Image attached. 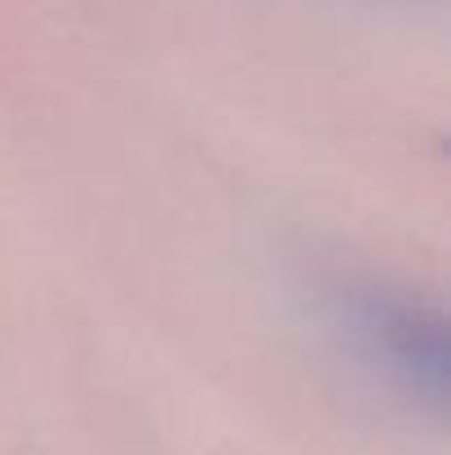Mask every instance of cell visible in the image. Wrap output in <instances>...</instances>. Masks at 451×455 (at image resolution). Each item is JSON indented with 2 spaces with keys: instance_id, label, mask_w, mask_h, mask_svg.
<instances>
[{
  "instance_id": "obj_1",
  "label": "cell",
  "mask_w": 451,
  "mask_h": 455,
  "mask_svg": "<svg viewBox=\"0 0 451 455\" xmlns=\"http://www.w3.org/2000/svg\"><path fill=\"white\" fill-rule=\"evenodd\" d=\"M350 323L363 336L367 354L385 363L399 380L430 398L443 394V331L425 309L367 292L350 305Z\"/></svg>"
}]
</instances>
